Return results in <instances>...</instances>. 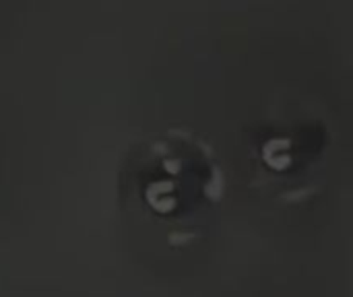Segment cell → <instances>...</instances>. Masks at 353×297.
<instances>
[{"mask_svg":"<svg viewBox=\"0 0 353 297\" xmlns=\"http://www.w3.org/2000/svg\"><path fill=\"white\" fill-rule=\"evenodd\" d=\"M137 188L143 205L168 225V244L184 246L203 234L199 215L223 198L225 172L201 134L168 128L147 143Z\"/></svg>","mask_w":353,"mask_h":297,"instance_id":"1","label":"cell"}]
</instances>
